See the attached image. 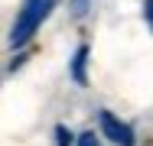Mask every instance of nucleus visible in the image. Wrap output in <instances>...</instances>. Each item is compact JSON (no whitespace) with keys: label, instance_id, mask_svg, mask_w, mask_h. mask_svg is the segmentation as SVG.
I'll return each mask as SVG.
<instances>
[{"label":"nucleus","instance_id":"f257e3e1","mask_svg":"<svg viewBox=\"0 0 153 146\" xmlns=\"http://www.w3.org/2000/svg\"><path fill=\"white\" fill-rule=\"evenodd\" d=\"M52 7H56V0H23V7L13 20V29H10V46L23 49L36 36V29L42 26V20L52 13Z\"/></svg>","mask_w":153,"mask_h":146},{"label":"nucleus","instance_id":"f03ea898","mask_svg":"<svg viewBox=\"0 0 153 146\" xmlns=\"http://www.w3.org/2000/svg\"><path fill=\"white\" fill-rule=\"evenodd\" d=\"M98 127H101V136H108L114 146H137L134 127L121 117H114L111 111H98Z\"/></svg>","mask_w":153,"mask_h":146},{"label":"nucleus","instance_id":"7ed1b4c3","mask_svg":"<svg viewBox=\"0 0 153 146\" xmlns=\"http://www.w3.org/2000/svg\"><path fill=\"white\" fill-rule=\"evenodd\" d=\"M68 75H72L75 85H82V88L88 85V46H85V42L75 49V55L68 62Z\"/></svg>","mask_w":153,"mask_h":146},{"label":"nucleus","instance_id":"20e7f679","mask_svg":"<svg viewBox=\"0 0 153 146\" xmlns=\"http://www.w3.org/2000/svg\"><path fill=\"white\" fill-rule=\"evenodd\" d=\"M75 143V136H72V130H68V127H56V146H72Z\"/></svg>","mask_w":153,"mask_h":146},{"label":"nucleus","instance_id":"39448f33","mask_svg":"<svg viewBox=\"0 0 153 146\" xmlns=\"http://www.w3.org/2000/svg\"><path fill=\"white\" fill-rule=\"evenodd\" d=\"M75 146H101V140L94 136L91 130H85V133H78V136H75Z\"/></svg>","mask_w":153,"mask_h":146},{"label":"nucleus","instance_id":"423d86ee","mask_svg":"<svg viewBox=\"0 0 153 146\" xmlns=\"http://www.w3.org/2000/svg\"><path fill=\"white\" fill-rule=\"evenodd\" d=\"M88 13V0H72V16L78 20V16H85Z\"/></svg>","mask_w":153,"mask_h":146},{"label":"nucleus","instance_id":"0eeeda50","mask_svg":"<svg viewBox=\"0 0 153 146\" xmlns=\"http://www.w3.org/2000/svg\"><path fill=\"white\" fill-rule=\"evenodd\" d=\"M143 20H147L150 29H153V0H143Z\"/></svg>","mask_w":153,"mask_h":146},{"label":"nucleus","instance_id":"6e6552de","mask_svg":"<svg viewBox=\"0 0 153 146\" xmlns=\"http://www.w3.org/2000/svg\"><path fill=\"white\" fill-rule=\"evenodd\" d=\"M23 62H26V55H16V58H13V65H10V72H16V68H20Z\"/></svg>","mask_w":153,"mask_h":146}]
</instances>
